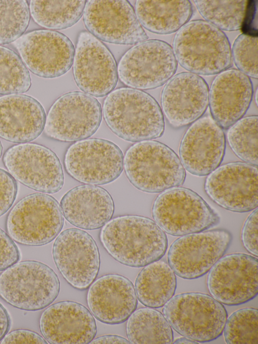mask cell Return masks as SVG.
<instances>
[{
	"mask_svg": "<svg viewBox=\"0 0 258 344\" xmlns=\"http://www.w3.org/2000/svg\"><path fill=\"white\" fill-rule=\"evenodd\" d=\"M99 238L113 259L132 267H144L160 260L168 246L165 232L155 221L141 215L112 218L103 226Z\"/></svg>",
	"mask_w": 258,
	"mask_h": 344,
	"instance_id": "6da1fadb",
	"label": "cell"
},
{
	"mask_svg": "<svg viewBox=\"0 0 258 344\" xmlns=\"http://www.w3.org/2000/svg\"><path fill=\"white\" fill-rule=\"evenodd\" d=\"M107 127L121 139L131 142L152 140L162 136L164 117L159 104L149 94L128 87L109 93L103 105Z\"/></svg>",
	"mask_w": 258,
	"mask_h": 344,
	"instance_id": "7a4b0ae2",
	"label": "cell"
},
{
	"mask_svg": "<svg viewBox=\"0 0 258 344\" xmlns=\"http://www.w3.org/2000/svg\"><path fill=\"white\" fill-rule=\"evenodd\" d=\"M172 48L179 65L198 75L218 74L232 65L227 37L205 20H192L183 26L175 34Z\"/></svg>",
	"mask_w": 258,
	"mask_h": 344,
	"instance_id": "3957f363",
	"label": "cell"
},
{
	"mask_svg": "<svg viewBox=\"0 0 258 344\" xmlns=\"http://www.w3.org/2000/svg\"><path fill=\"white\" fill-rule=\"evenodd\" d=\"M125 175L138 190L158 193L179 187L185 171L176 153L158 141L146 140L132 145L123 158Z\"/></svg>",
	"mask_w": 258,
	"mask_h": 344,
	"instance_id": "277c9868",
	"label": "cell"
},
{
	"mask_svg": "<svg viewBox=\"0 0 258 344\" xmlns=\"http://www.w3.org/2000/svg\"><path fill=\"white\" fill-rule=\"evenodd\" d=\"M162 312L175 331L200 342H210L220 336L227 319L222 304L201 293L174 296L165 304Z\"/></svg>",
	"mask_w": 258,
	"mask_h": 344,
	"instance_id": "5b68a950",
	"label": "cell"
},
{
	"mask_svg": "<svg viewBox=\"0 0 258 344\" xmlns=\"http://www.w3.org/2000/svg\"><path fill=\"white\" fill-rule=\"evenodd\" d=\"M59 290L55 272L37 261L17 262L0 274V297L19 309H43L55 300Z\"/></svg>",
	"mask_w": 258,
	"mask_h": 344,
	"instance_id": "8992f818",
	"label": "cell"
},
{
	"mask_svg": "<svg viewBox=\"0 0 258 344\" xmlns=\"http://www.w3.org/2000/svg\"><path fill=\"white\" fill-rule=\"evenodd\" d=\"M63 223L57 200L46 194L36 193L23 197L14 205L7 216L6 226L9 236L17 243L40 246L53 241Z\"/></svg>",
	"mask_w": 258,
	"mask_h": 344,
	"instance_id": "52a82bcc",
	"label": "cell"
},
{
	"mask_svg": "<svg viewBox=\"0 0 258 344\" xmlns=\"http://www.w3.org/2000/svg\"><path fill=\"white\" fill-rule=\"evenodd\" d=\"M152 214L161 228L174 236L203 232L220 221L218 214L200 195L184 187L160 194L153 202Z\"/></svg>",
	"mask_w": 258,
	"mask_h": 344,
	"instance_id": "ba28073f",
	"label": "cell"
},
{
	"mask_svg": "<svg viewBox=\"0 0 258 344\" xmlns=\"http://www.w3.org/2000/svg\"><path fill=\"white\" fill-rule=\"evenodd\" d=\"M177 62L172 47L158 39L147 40L127 50L117 66L118 77L125 85L150 90L166 83L174 75Z\"/></svg>",
	"mask_w": 258,
	"mask_h": 344,
	"instance_id": "9c48e42d",
	"label": "cell"
},
{
	"mask_svg": "<svg viewBox=\"0 0 258 344\" xmlns=\"http://www.w3.org/2000/svg\"><path fill=\"white\" fill-rule=\"evenodd\" d=\"M102 118L101 106L97 99L81 91L68 92L50 107L44 133L48 137L63 142L84 140L96 133Z\"/></svg>",
	"mask_w": 258,
	"mask_h": 344,
	"instance_id": "30bf717a",
	"label": "cell"
},
{
	"mask_svg": "<svg viewBox=\"0 0 258 344\" xmlns=\"http://www.w3.org/2000/svg\"><path fill=\"white\" fill-rule=\"evenodd\" d=\"M123 155L115 143L100 138L86 139L69 146L64 158L68 174L86 184L102 185L117 179L123 169Z\"/></svg>",
	"mask_w": 258,
	"mask_h": 344,
	"instance_id": "8fae6325",
	"label": "cell"
},
{
	"mask_svg": "<svg viewBox=\"0 0 258 344\" xmlns=\"http://www.w3.org/2000/svg\"><path fill=\"white\" fill-rule=\"evenodd\" d=\"M3 162L10 174L25 186L47 194L59 191L63 185L61 163L49 148L36 143H21L5 152Z\"/></svg>",
	"mask_w": 258,
	"mask_h": 344,
	"instance_id": "7c38bea8",
	"label": "cell"
},
{
	"mask_svg": "<svg viewBox=\"0 0 258 344\" xmlns=\"http://www.w3.org/2000/svg\"><path fill=\"white\" fill-rule=\"evenodd\" d=\"M232 240V234L225 229L182 236L170 245L168 263L175 274L182 278L200 277L223 257Z\"/></svg>",
	"mask_w": 258,
	"mask_h": 344,
	"instance_id": "4fadbf2b",
	"label": "cell"
},
{
	"mask_svg": "<svg viewBox=\"0 0 258 344\" xmlns=\"http://www.w3.org/2000/svg\"><path fill=\"white\" fill-rule=\"evenodd\" d=\"M14 45L27 68L40 77L61 76L73 64L74 46L67 36L58 31L34 30L22 35Z\"/></svg>",
	"mask_w": 258,
	"mask_h": 344,
	"instance_id": "5bb4252c",
	"label": "cell"
},
{
	"mask_svg": "<svg viewBox=\"0 0 258 344\" xmlns=\"http://www.w3.org/2000/svg\"><path fill=\"white\" fill-rule=\"evenodd\" d=\"M83 21L90 33L108 43L134 45L148 38L127 1H88Z\"/></svg>",
	"mask_w": 258,
	"mask_h": 344,
	"instance_id": "9a60e30c",
	"label": "cell"
},
{
	"mask_svg": "<svg viewBox=\"0 0 258 344\" xmlns=\"http://www.w3.org/2000/svg\"><path fill=\"white\" fill-rule=\"evenodd\" d=\"M52 253L58 271L74 288L85 290L95 280L100 268L99 252L86 232L77 228L64 230L55 239Z\"/></svg>",
	"mask_w": 258,
	"mask_h": 344,
	"instance_id": "2e32d148",
	"label": "cell"
},
{
	"mask_svg": "<svg viewBox=\"0 0 258 344\" xmlns=\"http://www.w3.org/2000/svg\"><path fill=\"white\" fill-rule=\"evenodd\" d=\"M258 260L243 253L222 257L211 268L207 278L210 295L228 306L245 303L258 293Z\"/></svg>",
	"mask_w": 258,
	"mask_h": 344,
	"instance_id": "e0dca14e",
	"label": "cell"
},
{
	"mask_svg": "<svg viewBox=\"0 0 258 344\" xmlns=\"http://www.w3.org/2000/svg\"><path fill=\"white\" fill-rule=\"evenodd\" d=\"M204 189L219 206L244 213L258 205V170L256 166L234 162L219 166L207 177Z\"/></svg>",
	"mask_w": 258,
	"mask_h": 344,
	"instance_id": "ac0fdd59",
	"label": "cell"
},
{
	"mask_svg": "<svg viewBox=\"0 0 258 344\" xmlns=\"http://www.w3.org/2000/svg\"><path fill=\"white\" fill-rule=\"evenodd\" d=\"M73 75L78 87L93 97H104L118 81L115 59L108 48L88 31L78 36L73 61Z\"/></svg>",
	"mask_w": 258,
	"mask_h": 344,
	"instance_id": "d6986e66",
	"label": "cell"
},
{
	"mask_svg": "<svg viewBox=\"0 0 258 344\" xmlns=\"http://www.w3.org/2000/svg\"><path fill=\"white\" fill-rule=\"evenodd\" d=\"M225 148L223 129L207 116L192 123L184 134L179 148V158L188 172L206 176L220 166Z\"/></svg>",
	"mask_w": 258,
	"mask_h": 344,
	"instance_id": "ffe728a7",
	"label": "cell"
},
{
	"mask_svg": "<svg viewBox=\"0 0 258 344\" xmlns=\"http://www.w3.org/2000/svg\"><path fill=\"white\" fill-rule=\"evenodd\" d=\"M209 89L200 76L181 72L164 86L161 96V110L169 124L179 129L201 118L209 105Z\"/></svg>",
	"mask_w": 258,
	"mask_h": 344,
	"instance_id": "44dd1931",
	"label": "cell"
},
{
	"mask_svg": "<svg viewBox=\"0 0 258 344\" xmlns=\"http://www.w3.org/2000/svg\"><path fill=\"white\" fill-rule=\"evenodd\" d=\"M39 328L45 340L52 344H86L95 337L97 328L91 312L83 305L60 301L41 314Z\"/></svg>",
	"mask_w": 258,
	"mask_h": 344,
	"instance_id": "7402d4cb",
	"label": "cell"
},
{
	"mask_svg": "<svg viewBox=\"0 0 258 344\" xmlns=\"http://www.w3.org/2000/svg\"><path fill=\"white\" fill-rule=\"evenodd\" d=\"M87 302L93 316L108 324L124 322L138 304L133 283L118 274H106L94 281L89 286Z\"/></svg>",
	"mask_w": 258,
	"mask_h": 344,
	"instance_id": "603a6c76",
	"label": "cell"
},
{
	"mask_svg": "<svg viewBox=\"0 0 258 344\" xmlns=\"http://www.w3.org/2000/svg\"><path fill=\"white\" fill-rule=\"evenodd\" d=\"M252 96L249 77L237 69H227L218 74L211 85V117L223 129H228L245 114Z\"/></svg>",
	"mask_w": 258,
	"mask_h": 344,
	"instance_id": "cb8c5ba5",
	"label": "cell"
},
{
	"mask_svg": "<svg viewBox=\"0 0 258 344\" xmlns=\"http://www.w3.org/2000/svg\"><path fill=\"white\" fill-rule=\"evenodd\" d=\"M44 109L34 98L24 94L0 96V137L16 143L36 139L44 130Z\"/></svg>",
	"mask_w": 258,
	"mask_h": 344,
	"instance_id": "d4e9b609",
	"label": "cell"
},
{
	"mask_svg": "<svg viewBox=\"0 0 258 344\" xmlns=\"http://www.w3.org/2000/svg\"><path fill=\"white\" fill-rule=\"evenodd\" d=\"M60 204L69 222L87 230L102 227L111 219L114 211L110 194L96 185L86 184L72 188L63 195Z\"/></svg>",
	"mask_w": 258,
	"mask_h": 344,
	"instance_id": "484cf974",
	"label": "cell"
},
{
	"mask_svg": "<svg viewBox=\"0 0 258 344\" xmlns=\"http://www.w3.org/2000/svg\"><path fill=\"white\" fill-rule=\"evenodd\" d=\"M135 13L146 30L168 34L177 31L189 22L192 7L187 0H139L135 4Z\"/></svg>",
	"mask_w": 258,
	"mask_h": 344,
	"instance_id": "4316f807",
	"label": "cell"
},
{
	"mask_svg": "<svg viewBox=\"0 0 258 344\" xmlns=\"http://www.w3.org/2000/svg\"><path fill=\"white\" fill-rule=\"evenodd\" d=\"M176 284L175 274L170 265L159 260L141 270L136 279L135 289L140 303L147 307L158 308L173 297Z\"/></svg>",
	"mask_w": 258,
	"mask_h": 344,
	"instance_id": "83f0119b",
	"label": "cell"
},
{
	"mask_svg": "<svg viewBox=\"0 0 258 344\" xmlns=\"http://www.w3.org/2000/svg\"><path fill=\"white\" fill-rule=\"evenodd\" d=\"M126 335L130 343H172V328L164 315L152 308L135 310L128 317Z\"/></svg>",
	"mask_w": 258,
	"mask_h": 344,
	"instance_id": "f1b7e54d",
	"label": "cell"
},
{
	"mask_svg": "<svg viewBox=\"0 0 258 344\" xmlns=\"http://www.w3.org/2000/svg\"><path fill=\"white\" fill-rule=\"evenodd\" d=\"M86 1H30V14L36 23L48 30H62L82 17Z\"/></svg>",
	"mask_w": 258,
	"mask_h": 344,
	"instance_id": "f546056e",
	"label": "cell"
},
{
	"mask_svg": "<svg viewBox=\"0 0 258 344\" xmlns=\"http://www.w3.org/2000/svg\"><path fill=\"white\" fill-rule=\"evenodd\" d=\"M194 2L205 21L220 30L233 31L241 28L245 17L247 1L196 0Z\"/></svg>",
	"mask_w": 258,
	"mask_h": 344,
	"instance_id": "4dcf8cb0",
	"label": "cell"
},
{
	"mask_svg": "<svg viewBox=\"0 0 258 344\" xmlns=\"http://www.w3.org/2000/svg\"><path fill=\"white\" fill-rule=\"evenodd\" d=\"M257 116L241 118L228 129L226 137L234 153L246 163L257 166Z\"/></svg>",
	"mask_w": 258,
	"mask_h": 344,
	"instance_id": "1f68e13d",
	"label": "cell"
},
{
	"mask_svg": "<svg viewBox=\"0 0 258 344\" xmlns=\"http://www.w3.org/2000/svg\"><path fill=\"white\" fill-rule=\"evenodd\" d=\"M31 77L20 56L0 45V94H21L29 90Z\"/></svg>",
	"mask_w": 258,
	"mask_h": 344,
	"instance_id": "d6a6232c",
	"label": "cell"
},
{
	"mask_svg": "<svg viewBox=\"0 0 258 344\" xmlns=\"http://www.w3.org/2000/svg\"><path fill=\"white\" fill-rule=\"evenodd\" d=\"M30 19L25 0H0V45L15 42L23 35Z\"/></svg>",
	"mask_w": 258,
	"mask_h": 344,
	"instance_id": "836d02e7",
	"label": "cell"
},
{
	"mask_svg": "<svg viewBox=\"0 0 258 344\" xmlns=\"http://www.w3.org/2000/svg\"><path fill=\"white\" fill-rule=\"evenodd\" d=\"M258 311L254 308L235 311L227 319L223 330L228 344H257Z\"/></svg>",
	"mask_w": 258,
	"mask_h": 344,
	"instance_id": "e575fe53",
	"label": "cell"
},
{
	"mask_svg": "<svg viewBox=\"0 0 258 344\" xmlns=\"http://www.w3.org/2000/svg\"><path fill=\"white\" fill-rule=\"evenodd\" d=\"M257 37L246 34L239 35L231 50L232 58L238 70L249 77L257 79Z\"/></svg>",
	"mask_w": 258,
	"mask_h": 344,
	"instance_id": "d590c367",
	"label": "cell"
},
{
	"mask_svg": "<svg viewBox=\"0 0 258 344\" xmlns=\"http://www.w3.org/2000/svg\"><path fill=\"white\" fill-rule=\"evenodd\" d=\"M17 193L16 180L9 172L0 168V217L12 207Z\"/></svg>",
	"mask_w": 258,
	"mask_h": 344,
	"instance_id": "8d00e7d4",
	"label": "cell"
},
{
	"mask_svg": "<svg viewBox=\"0 0 258 344\" xmlns=\"http://www.w3.org/2000/svg\"><path fill=\"white\" fill-rule=\"evenodd\" d=\"M257 208L245 220L241 232V241L245 249L257 257Z\"/></svg>",
	"mask_w": 258,
	"mask_h": 344,
	"instance_id": "74e56055",
	"label": "cell"
},
{
	"mask_svg": "<svg viewBox=\"0 0 258 344\" xmlns=\"http://www.w3.org/2000/svg\"><path fill=\"white\" fill-rule=\"evenodd\" d=\"M19 249L12 239L0 228V271L18 262Z\"/></svg>",
	"mask_w": 258,
	"mask_h": 344,
	"instance_id": "f35d334b",
	"label": "cell"
},
{
	"mask_svg": "<svg viewBox=\"0 0 258 344\" xmlns=\"http://www.w3.org/2000/svg\"><path fill=\"white\" fill-rule=\"evenodd\" d=\"M1 343H48L38 333L28 329H19L7 333Z\"/></svg>",
	"mask_w": 258,
	"mask_h": 344,
	"instance_id": "ab89813d",
	"label": "cell"
},
{
	"mask_svg": "<svg viewBox=\"0 0 258 344\" xmlns=\"http://www.w3.org/2000/svg\"><path fill=\"white\" fill-rule=\"evenodd\" d=\"M10 325L9 315L5 308L0 303V341L8 333Z\"/></svg>",
	"mask_w": 258,
	"mask_h": 344,
	"instance_id": "60d3db41",
	"label": "cell"
},
{
	"mask_svg": "<svg viewBox=\"0 0 258 344\" xmlns=\"http://www.w3.org/2000/svg\"><path fill=\"white\" fill-rule=\"evenodd\" d=\"M90 343H130L124 337L116 335H105L93 339Z\"/></svg>",
	"mask_w": 258,
	"mask_h": 344,
	"instance_id": "b9f144b4",
	"label": "cell"
},
{
	"mask_svg": "<svg viewBox=\"0 0 258 344\" xmlns=\"http://www.w3.org/2000/svg\"><path fill=\"white\" fill-rule=\"evenodd\" d=\"M172 343L176 344L177 343L197 344L198 342L184 336L176 338L175 340L173 341Z\"/></svg>",
	"mask_w": 258,
	"mask_h": 344,
	"instance_id": "7bdbcfd3",
	"label": "cell"
},
{
	"mask_svg": "<svg viewBox=\"0 0 258 344\" xmlns=\"http://www.w3.org/2000/svg\"><path fill=\"white\" fill-rule=\"evenodd\" d=\"M2 152H3V147H2L1 142L0 141V158L2 156Z\"/></svg>",
	"mask_w": 258,
	"mask_h": 344,
	"instance_id": "ee69618b",
	"label": "cell"
},
{
	"mask_svg": "<svg viewBox=\"0 0 258 344\" xmlns=\"http://www.w3.org/2000/svg\"><path fill=\"white\" fill-rule=\"evenodd\" d=\"M257 90H256V92H255V103H256V105H257Z\"/></svg>",
	"mask_w": 258,
	"mask_h": 344,
	"instance_id": "f6af8a7d",
	"label": "cell"
}]
</instances>
